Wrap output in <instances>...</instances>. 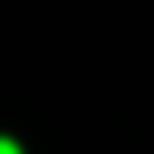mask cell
I'll list each match as a JSON object with an SVG mask.
<instances>
[{
    "label": "cell",
    "instance_id": "6da1fadb",
    "mask_svg": "<svg viewBox=\"0 0 154 154\" xmlns=\"http://www.w3.org/2000/svg\"><path fill=\"white\" fill-rule=\"evenodd\" d=\"M0 154H19V144H14V140H5V135H0Z\"/></svg>",
    "mask_w": 154,
    "mask_h": 154
}]
</instances>
